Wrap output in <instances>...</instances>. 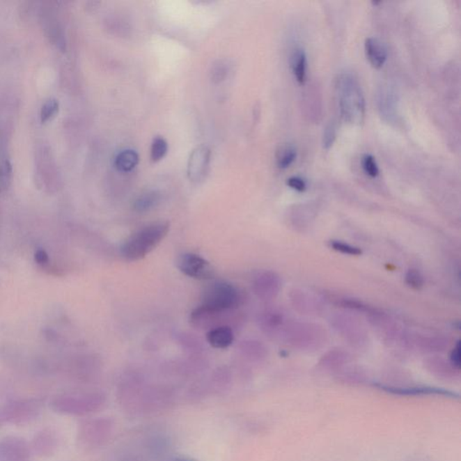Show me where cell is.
I'll return each mask as SVG.
<instances>
[{"label":"cell","mask_w":461,"mask_h":461,"mask_svg":"<svg viewBox=\"0 0 461 461\" xmlns=\"http://www.w3.org/2000/svg\"><path fill=\"white\" fill-rule=\"evenodd\" d=\"M59 102L55 98H50L42 104L41 109L42 122H46L59 111Z\"/></svg>","instance_id":"obj_16"},{"label":"cell","mask_w":461,"mask_h":461,"mask_svg":"<svg viewBox=\"0 0 461 461\" xmlns=\"http://www.w3.org/2000/svg\"><path fill=\"white\" fill-rule=\"evenodd\" d=\"M178 269L189 278L208 281L214 275L211 264L204 258L194 253H184L178 258Z\"/></svg>","instance_id":"obj_4"},{"label":"cell","mask_w":461,"mask_h":461,"mask_svg":"<svg viewBox=\"0 0 461 461\" xmlns=\"http://www.w3.org/2000/svg\"><path fill=\"white\" fill-rule=\"evenodd\" d=\"M291 69L296 81L300 85L305 84L306 81L307 58L305 50L303 48L295 49L291 55Z\"/></svg>","instance_id":"obj_8"},{"label":"cell","mask_w":461,"mask_h":461,"mask_svg":"<svg viewBox=\"0 0 461 461\" xmlns=\"http://www.w3.org/2000/svg\"><path fill=\"white\" fill-rule=\"evenodd\" d=\"M405 282L410 288L420 290L423 287L424 279L423 275L416 269H410L405 275Z\"/></svg>","instance_id":"obj_19"},{"label":"cell","mask_w":461,"mask_h":461,"mask_svg":"<svg viewBox=\"0 0 461 461\" xmlns=\"http://www.w3.org/2000/svg\"><path fill=\"white\" fill-rule=\"evenodd\" d=\"M35 260L36 263L39 264V265L45 266L49 263V256L47 253L42 249H39V250L36 251L35 253Z\"/></svg>","instance_id":"obj_23"},{"label":"cell","mask_w":461,"mask_h":461,"mask_svg":"<svg viewBox=\"0 0 461 461\" xmlns=\"http://www.w3.org/2000/svg\"><path fill=\"white\" fill-rule=\"evenodd\" d=\"M338 103L341 115L349 124L361 125L365 118V100L357 79L349 72L338 77L336 81Z\"/></svg>","instance_id":"obj_1"},{"label":"cell","mask_w":461,"mask_h":461,"mask_svg":"<svg viewBox=\"0 0 461 461\" xmlns=\"http://www.w3.org/2000/svg\"><path fill=\"white\" fill-rule=\"evenodd\" d=\"M241 295L237 288L229 283L217 282L205 288L198 310L207 313L226 311L237 307Z\"/></svg>","instance_id":"obj_3"},{"label":"cell","mask_w":461,"mask_h":461,"mask_svg":"<svg viewBox=\"0 0 461 461\" xmlns=\"http://www.w3.org/2000/svg\"><path fill=\"white\" fill-rule=\"evenodd\" d=\"M181 461H190V460H181Z\"/></svg>","instance_id":"obj_24"},{"label":"cell","mask_w":461,"mask_h":461,"mask_svg":"<svg viewBox=\"0 0 461 461\" xmlns=\"http://www.w3.org/2000/svg\"><path fill=\"white\" fill-rule=\"evenodd\" d=\"M460 350H461L460 342H458L456 346L454 347V349L453 352H451V364H453L454 367H456L457 368H460V362H461Z\"/></svg>","instance_id":"obj_22"},{"label":"cell","mask_w":461,"mask_h":461,"mask_svg":"<svg viewBox=\"0 0 461 461\" xmlns=\"http://www.w3.org/2000/svg\"><path fill=\"white\" fill-rule=\"evenodd\" d=\"M229 72V64L226 61L221 60L217 61L216 63L212 66L211 70V79L214 83H219L226 79Z\"/></svg>","instance_id":"obj_14"},{"label":"cell","mask_w":461,"mask_h":461,"mask_svg":"<svg viewBox=\"0 0 461 461\" xmlns=\"http://www.w3.org/2000/svg\"><path fill=\"white\" fill-rule=\"evenodd\" d=\"M211 150L208 146L196 147L190 155L187 164V176L192 181H199L207 174Z\"/></svg>","instance_id":"obj_5"},{"label":"cell","mask_w":461,"mask_h":461,"mask_svg":"<svg viewBox=\"0 0 461 461\" xmlns=\"http://www.w3.org/2000/svg\"><path fill=\"white\" fill-rule=\"evenodd\" d=\"M287 185L297 192H305L307 187L306 180L297 176L290 178L287 180Z\"/></svg>","instance_id":"obj_21"},{"label":"cell","mask_w":461,"mask_h":461,"mask_svg":"<svg viewBox=\"0 0 461 461\" xmlns=\"http://www.w3.org/2000/svg\"><path fill=\"white\" fill-rule=\"evenodd\" d=\"M207 340L214 348L226 349L233 343L235 335L230 327H218L208 331Z\"/></svg>","instance_id":"obj_7"},{"label":"cell","mask_w":461,"mask_h":461,"mask_svg":"<svg viewBox=\"0 0 461 461\" xmlns=\"http://www.w3.org/2000/svg\"><path fill=\"white\" fill-rule=\"evenodd\" d=\"M157 201H158V196H157L156 193L143 194V195H141L135 201V208L140 211L146 210V209L153 207L156 204Z\"/></svg>","instance_id":"obj_18"},{"label":"cell","mask_w":461,"mask_h":461,"mask_svg":"<svg viewBox=\"0 0 461 461\" xmlns=\"http://www.w3.org/2000/svg\"><path fill=\"white\" fill-rule=\"evenodd\" d=\"M12 165L8 159L0 157V193L6 192L10 185Z\"/></svg>","instance_id":"obj_13"},{"label":"cell","mask_w":461,"mask_h":461,"mask_svg":"<svg viewBox=\"0 0 461 461\" xmlns=\"http://www.w3.org/2000/svg\"><path fill=\"white\" fill-rule=\"evenodd\" d=\"M331 247L334 251H339L341 253L350 255V256H359L362 253V251L356 246H352L349 244L341 241H333L331 242Z\"/></svg>","instance_id":"obj_17"},{"label":"cell","mask_w":461,"mask_h":461,"mask_svg":"<svg viewBox=\"0 0 461 461\" xmlns=\"http://www.w3.org/2000/svg\"><path fill=\"white\" fill-rule=\"evenodd\" d=\"M114 164L119 171L129 172L139 164V155L134 150H124L116 155Z\"/></svg>","instance_id":"obj_10"},{"label":"cell","mask_w":461,"mask_h":461,"mask_svg":"<svg viewBox=\"0 0 461 461\" xmlns=\"http://www.w3.org/2000/svg\"><path fill=\"white\" fill-rule=\"evenodd\" d=\"M279 279L278 276L273 273H264L263 275L259 276L255 288L259 296L263 297H273L279 293Z\"/></svg>","instance_id":"obj_9"},{"label":"cell","mask_w":461,"mask_h":461,"mask_svg":"<svg viewBox=\"0 0 461 461\" xmlns=\"http://www.w3.org/2000/svg\"><path fill=\"white\" fill-rule=\"evenodd\" d=\"M169 230L170 224L168 222L153 223L143 227L123 244V258L128 261L143 259L166 237Z\"/></svg>","instance_id":"obj_2"},{"label":"cell","mask_w":461,"mask_h":461,"mask_svg":"<svg viewBox=\"0 0 461 461\" xmlns=\"http://www.w3.org/2000/svg\"><path fill=\"white\" fill-rule=\"evenodd\" d=\"M365 52L367 59L375 69L382 68L389 55L385 44L377 38L366 39Z\"/></svg>","instance_id":"obj_6"},{"label":"cell","mask_w":461,"mask_h":461,"mask_svg":"<svg viewBox=\"0 0 461 461\" xmlns=\"http://www.w3.org/2000/svg\"><path fill=\"white\" fill-rule=\"evenodd\" d=\"M168 153V143L164 137L157 136L153 139L150 146V159L158 162L164 159Z\"/></svg>","instance_id":"obj_12"},{"label":"cell","mask_w":461,"mask_h":461,"mask_svg":"<svg viewBox=\"0 0 461 461\" xmlns=\"http://www.w3.org/2000/svg\"><path fill=\"white\" fill-rule=\"evenodd\" d=\"M362 169L368 176L376 178L379 176L380 169L376 159L370 155H365L361 159Z\"/></svg>","instance_id":"obj_15"},{"label":"cell","mask_w":461,"mask_h":461,"mask_svg":"<svg viewBox=\"0 0 461 461\" xmlns=\"http://www.w3.org/2000/svg\"><path fill=\"white\" fill-rule=\"evenodd\" d=\"M297 156V149L293 144H282V146H279L278 150H276V165L281 170H286V169L290 168L294 164Z\"/></svg>","instance_id":"obj_11"},{"label":"cell","mask_w":461,"mask_h":461,"mask_svg":"<svg viewBox=\"0 0 461 461\" xmlns=\"http://www.w3.org/2000/svg\"><path fill=\"white\" fill-rule=\"evenodd\" d=\"M335 138H336V131H335L334 125L333 124L327 125L324 133V138H322L324 148H331L333 146Z\"/></svg>","instance_id":"obj_20"}]
</instances>
